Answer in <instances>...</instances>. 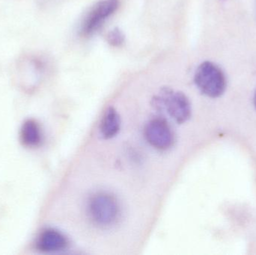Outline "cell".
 Listing matches in <instances>:
<instances>
[{
  "label": "cell",
  "instance_id": "1",
  "mask_svg": "<svg viewBox=\"0 0 256 255\" xmlns=\"http://www.w3.org/2000/svg\"><path fill=\"white\" fill-rule=\"evenodd\" d=\"M88 212L93 224L102 229H109L120 220L121 209L115 196L99 193L90 199Z\"/></svg>",
  "mask_w": 256,
  "mask_h": 255
},
{
  "label": "cell",
  "instance_id": "12",
  "mask_svg": "<svg viewBox=\"0 0 256 255\" xmlns=\"http://www.w3.org/2000/svg\"><path fill=\"white\" fill-rule=\"evenodd\" d=\"M38 1L39 2H43V1H45V0H38Z\"/></svg>",
  "mask_w": 256,
  "mask_h": 255
},
{
  "label": "cell",
  "instance_id": "10",
  "mask_svg": "<svg viewBox=\"0 0 256 255\" xmlns=\"http://www.w3.org/2000/svg\"><path fill=\"white\" fill-rule=\"evenodd\" d=\"M124 39H126V36L124 33L118 27L112 28L106 34V40L111 46H121L124 43Z\"/></svg>",
  "mask_w": 256,
  "mask_h": 255
},
{
  "label": "cell",
  "instance_id": "5",
  "mask_svg": "<svg viewBox=\"0 0 256 255\" xmlns=\"http://www.w3.org/2000/svg\"><path fill=\"white\" fill-rule=\"evenodd\" d=\"M118 0L98 1L82 19L80 33L84 37L91 35L102 25L104 21L114 13L118 7Z\"/></svg>",
  "mask_w": 256,
  "mask_h": 255
},
{
  "label": "cell",
  "instance_id": "7",
  "mask_svg": "<svg viewBox=\"0 0 256 255\" xmlns=\"http://www.w3.org/2000/svg\"><path fill=\"white\" fill-rule=\"evenodd\" d=\"M67 245L68 241L66 237L55 229H46L44 231L37 241L38 249L44 253L62 251L66 248Z\"/></svg>",
  "mask_w": 256,
  "mask_h": 255
},
{
  "label": "cell",
  "instance_id": "3",
  "mask_svg": "<svg viewBox=\"0 0 256 255\" xmlns=\"http://www.w3.org/2000/svg\"><path fill=\"white\" fill-rule=\"evenodd\" d=\"M156 106L164 107L172 119L178 124L186 122L191 115V106L188 97L180 91L165 88L154 98Z\"/></svg>",
  "mask_w": 256,
  "mask_h": 255
},
{
  "label": "cell",
  "instance_id": "8",
  "mask_svg": "<svg viewBox=\"0 0 256 255\" xmlns=\"http://www.w3.org/2000/svg\"><path fill=\"white\" fill-rule=\"evenodd\" d=\"M121 127V119L114 108H109L105 113L102 124L100 133L104 139H112L118 134Z\"/></svg>",
  "mask_w": 256,
  "mask_h": 255
},
{
  "label": "cell",
  "instance_id": "6",
  "mask_svg": "<svg viewBox=\"0 0 256 255\" xmlns=\"http://www.w3.org/2000/svg\"><path fill=\"white\" fill-rule=\"evenodd\" d=\"M144 137L153 148L158 150L168 149L174 143V134L165 120L153 118L144 127Z\"/></svg>",
  "mask_w": 256,
  "mask_h": 255
},
{
  "label": "cell",
  "instance_id": "4",
  "mask_svg": "<svg viewBox=\"0 0 256 255\" xmlns=\"http://www.w3.org/2000/svg\"><path fill=\"white\" fill-rule=\"evenodd\" d=\"M44 70V63L42 58L31 54L25 55L16 62V78L24 88L32 90L40 82Z\"/></svg>",
  "mask_w": 256,
  "mask_h": 255
},
{
  "label": "cell",
  "instance_id": "9",
  "mask_svg": "<svg viewBox=\"0 0 256 255\" xmlns=\"http://www.w3.org/2000/svg\"><path fill=\"white\" fill-rule=\"evenodd\" d=\"M42 130L40 126L34 120H28L22 124L20 130L21 142L25 146L34 148L42 141Z\"/></svg>",
  "mask_w": 256,
  "mask_h": 255
},
{
  "label": "cell",
  "instance_id": "2",
  "mask_svg": "<svg viewBox=\"0 0 256 255\" xmlns=\"http://www.w3.org/2000/svg\"><path fill=\"white\" fill-rule=\"evenodd\" d=\"M194 82L203 94L212 98L220 97L226 88L225 73L219 66L212 61H204L198 66Z\"/></svg>",
  "mask_w": 256,
  "mask_h": 255
},
{
  "label": "cell",
  "instance_id": "11",
  "mask_svg": "<svg viewBox=\"0 0 256 255\" xmlns=\"http://www.w3.org/2000/svg\"><path fill=\"white\" fill-rule=\"evenodd\" d=\"M254 105H255V107L256 109V91L255 93V95H254Z\"/></svg>",
  "mask_w": 256,
  "mask_h": 255
}]
</instances>
